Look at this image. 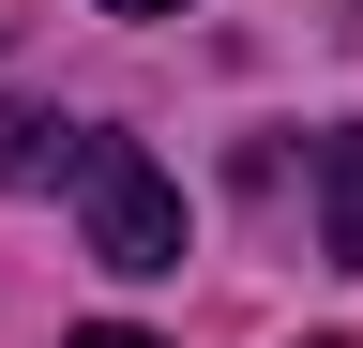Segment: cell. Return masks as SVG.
Masks as SVG:
<instances>
[{"instance_id":"cell-1","label":"cell","mask_w":363,"mask_h":348,"mask_svg":"<svg viewBox=\"0 0 363 348\" xmlns=\"http://www.w3.org/2000/svg\"><path fill=\"white\" fill-rule=\"evenodd\" d=\"M76 212H91L106 273H182V182L136 137H76Z\"/></svg>"},{"instance_id":"cell-2","label":"cell","mask_w":363,"mask_h":348,"mask_svg":"<svg viewBox=\"0 0 363 348\" xmlns=\"http://www.w3.org/2000/svg\"><path fill=\"white\" fill-rule=\"evenodd\" d=\"M318 257H333V273H363V121H333V137H318Z\"/></svg>"},{"instance_id":"cell-3","label":"cell","mask_w":363,"mask_h":348,"mask_svg":"<svg viewBox=\"0 0 363 348\" xmlns=\"http://www.w3.org/2000/svg\"><path fill=\"white\" fill-rule=\"evenodd\" d=\"M45 167H76V121H45V106H0V182H45Z\"/></svg>"},{"instance_id":"cell-4","label":"cell","mask_w":363,"mask_h":348,"mask_svg":"<svg viewBox=\"0 0 363 348\" xmlns=\"http://www.w3.org/2000/svg\"><path fill=\"white\" fill-rule=\"evenodd\" d=\"M76 348H167V333H121V318H91V333H76Z\"/></svg>"},{"instance_id":"cell-5","label":"cell","mask_w":363,"mask_h":348,"mask_svg":"<svg viewBox=\"0 0 363 348\" xmlns=\"http://www.w3.org/2000/svg\"><path fill=\"white\" fill-rule=\"evenodd\" d=\"M91 16H182V0H91Z\"/></svg>"},{"instance_id":"cell-6","label":"cell","mask_w":363,"mask_h":348,"mask_svg":"<svg viewBox=\"0 0 363 348\" xmlns=\"http://www.w3.org/2000/svg\"><path fill=\"white\" fill-rule=\"evenodd\" d=\"M318 348H333V333H318Z\"/></svg>"}]
</instances>
